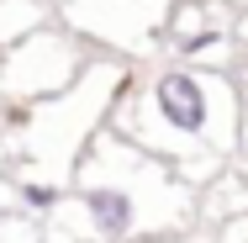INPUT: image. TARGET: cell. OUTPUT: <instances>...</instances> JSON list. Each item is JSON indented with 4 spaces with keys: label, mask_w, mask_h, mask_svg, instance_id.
I'll return each mask as SVG.
<instances>
[{
    "label": "cell",
    "mask_w": 248,
    "mask_h": 243,
    "mask_svg": "<svg viewBox=\"0 0 248 243\" xmlns=\"http://www.w3.org/2000/svg\"><path fill=\"white\" fill-rule=\"evenodd\" d=\"M238 64H243V69H238V90H243V148H248V53Z\"/></svg>",
    "instance_id": "cell-6"
},
{
    "label": "cell",
    "mask_w": 248,
    "mask_h": 243,
    "mask_svg": "<svg viewBox=\"0 0 248 243\" xmlns=\"http://www.w3.org/2000/svg\"><path fill=\"white\" fill-rule=\"evenodd\" d=\"M111 132L143 153L164 159L185 185L217 180V169L243 148V90L232 69H190V64H158L148 74H132L127 96L111 111Z\"/></svg>",
    "instance_id": "cell-1"
},
{
    "label": "cell",
    "mask_w": 248,
    "mask_h": 243,
    "mask_svg": "<svg viewBox=\"0 0 248 243\" xmlns=\"http://www.w3.org/2000/svg\"><path fill=\"white\" fill-rule=\"evenodd\" d=\"M85 64L90 58L79 53V37L48 21L27 43L0 53V100H48L58 90H69L85 74Z\"/></svg>",
    "instance_id": "cell-3"
},
{
    "label": "cell",
    "mask_w": 248,
    "mask_h": 243,
    "mask_svg": "<svg viewBox=\"0 0 248 243\" xmlns=\"http://www.w3.org/2000/svg\"><path fill=\"white\" fill-rule=\"evenodd\" d=\"M53 21V5L48 0H0V53L27 43L32 32H43Z\"/></svg>",
    "instance_id": "cell-5"
},
{
    "label": "cell",
    "mask_w": 248,
    "mask_h": 243,
    "mask_svg": "<svg viewBox=\"0 0 248 243\" xmlns=\"http://www.w3.org/2000/svg\"><path fill=\"white\" fill-rule=\"evenodd\" d=\"M164 53L190 69H232L238 64V16L227 0H174Z\"/></svg>",
    "instance_id": "cell-4"
},
{
    "label": "cell",
    "mask_w": 248,
    "mask_h": 243,
    "mask_svg": "<svg viewBox=\"0 0 248 243\" xmlns=\"http://www.w3.org/2000/svg\"><path fill=\"white\" fill-rule=\"evenodd\" d=\"M174 0H58L53 16L79 43L106 48L111 58H153L164 48Z\"/></svg>",
    "instance_id": "cell-2"
}]
</instances>
